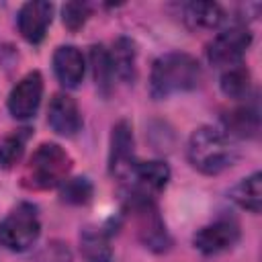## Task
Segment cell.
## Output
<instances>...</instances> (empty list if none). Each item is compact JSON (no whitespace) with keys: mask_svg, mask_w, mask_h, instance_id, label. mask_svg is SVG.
I'll list each match as a JSON object with an SVG mask.
<instances>
[{"mask_svg":"<svg viewBox=\"0 0 262 262\" xmlns=\"http://www.w3.org/2000/svg\"><path fill=\"white\" fill-rule=\"evenodd\" d=\"M201 78L203 70L196 57L182 51H170L160 55L151 66L149 94L162 100L178 92H188L201 84Z\"/></svg>","mask_w":262,"mask_h":262,"instance_id":"obj_1","label":"cell"},{"mask_svg":"<svg viewBox=\"0 0 262 262\" xmlns=\"http://www.w3.org/2000/svg\"><path fill=\"white\" fill-rule=\"evenodd\" d=\"M186 151H188V162L192 164V168L209 176H215L227 170L229 166L235 164L239 156L229 135L209 125L192 131Z\"/></svg>","mask_w":262,"mask_h":262,"instance_id":"obj_2","label":"cell"},{"mask_svg":"<svg viewBox=\"0 0 262 262\" xmlns=\"http://www.w3.org/2000/svg\"><path fill=\"white\" fill-rule=\"evenodd\" d=\"M70 170H72V158L61 145L41 143L29 158V164L23 174V182L25 186L35 190H47L59 186L68 178Z\"/></svg>","mask_w":262,"mask_h":262,"instance_id":"obj_3","label":"cell"},{"mask_svg":"<svg viewBox=\"0 0 262 262\" xmlns=\"http://www.w3.org/2000/svg\"><path fill=\"white\" fill-rule=\"evenodd\" d=\"M41 233L37 207L31 203H18L0 221V246L10 252L29 250Z\"/></svg>","mask_w":262,"mask_h":262,"instance_id":"obj_4","label":"cell"},{"mask_svg":"<svg viewBox=\"0 0 262 262\" xmlns=\"http://www.w3.org/2000/svg\"><path fill=\"white\" fill-rule=\"evenodd\" d=\"M129 207H131V213L135 215V221H137V235L145 244V248H149L154 252L168 250L170 237H168L166 225L162 221V215H160L154 199L131 192Z\"/></svg>","mask_w":262,"mask_h":262,"instance_id":"obj_5","label":"cell"},{"mask_svg":"<svg viewBox=\"0 0 262 262\" xmlns=\"http://www.w3.org/2000/svg\"><path fill=\"white\" fill-rule=\"evenodd\" d=\"M252 45V33L246 25H233L221 31L207 47V59L217 68H233Z\"/></svg>","mask_w":262,"mask_h":262,"instance_id":"obj_6","label":"cell"},{"mask_svg":"<svg viewBox=\"0 0 262 262\" xmlns=\"http://www.w3.org/2000/svg\"><path fill=\"white\" fill-rule=\"evenodd\" d=\"M41 96H43V78L39 72H29L10 90L6 102L8 113L18 121H27L37 115Z\"/></svg>","mask_w":262,"mask_h":262,"instance_id":"obj_7","label":"cell"},{"mask_svg":"<svg viewBox=\"0 0 262 262\" xmlns=\"http://www.w3.org/2000/svg\"><path fill=\"white\" fill-rule=\"evenodd\" d=\"M135 141L133 127L129 121H119L113 127L111 135V151H108V170L119 180H129L131 170L135 166Z\"/></svg>","mask_w":262,"mask_h":262,"instance_id":"obj_8","label":"cell"},{"mask_svg":"<svg viewBox=\"0 0 262 262\" xmlns=\"http://www.w3.org/2000/svg\"><path fill=\"white\" fill-rule=\"evenodd\" d=\"M239 239V225L229 219V217H221L205 227H201L194 237L192 244L199 252L213 256V254H221L229 248H233Z\"/></svg>","mask_w":262,"mask_h":262,"instance_id":"obj_9","label":"cell"},{"mask_svg":"<svg viewBox=\"0 0 262 262\" xmlns=\"http://www.w3.org/2000/svg\"><path fill=\"white\" fill-rule=\"evenodd\" d=\"M53 18V4L45 0H31L18 8L16 27L29 43H41Z\"/></svg>","mask_w":262,"mask_h":262,"instance_id":"obj_10","label":"cell"},{"mask_svg":"<svg viewBox=\"0 0 262 262\" xmlns=\"http://www.w3.org/2000/svg\"><path fill=\"white\" fill-rule=\"evenodd\" d=\"M49 127L61 137H74L82 129V115L76 100L63 92H57L47 108Z\"/></svg>","mask_w":262,"mask_h":262,"instance_id":"obj_11","label":"cell"},{"mask_svg":"<svg viewBox=\"0 0 262 262\" xmlns=\"http://www.w3.org/2000/svg\"><path fill=\"white\" fill-rule=\"evenodd\" d=\"M129 180H133V190L143 196H151L162 192L170 180V168L166 162H135Z\"/></svg>","mask_w":262,"mask_h":262,"instance_id":"obj_12","label":"cell"},{"mask_svg":"<svg viewBox=\"0 0 262 262\" xmlns=\"http://www.w3.org/2000/svg\"><path fill=\"white\" fill-rule=\"evenodd\" d=\"M53 72L61 86L76 88L84 78V55L74 45H61L53 53Z\"/></svg>","mask_w":262,"mask_h":262,"instance_id":"obj_13","label":"cell"},{"mask_svg":"<svg viewBox=\"0 0 262 262\" xmlns=\"http://www.w3.org/2000/svg\"><path fill=\"white\" fill-rule=\"evenodd\" d=\"M184 23L194 31H213L225 20V12L215 2H188L182 6Z\"/></svg>","mask_w":262,"mask_h":262,"instance_id":"obj_14","label":"cell"},{"mask_svg":"<svg viewBox=\"0 0 262 262\" xmlns=\"http://www.w3.org/2000/svg\"><path fill=\"white\" fill-rule=\"evenodd\" d=\"M111 55V63H113V72L117 78H121L123 82H133L137 76V68H135V59H137V51H135V43L129 37H119L113 43V49L108 51Z\"/></svg>","mask_w":262,"mask_h":262,"instance_id":"obj_15","label":"cell"},{"mask_svg":"<svg viewBox=\"0 0 262 262\" xmlns=\"http://www.w3.org/2000/svg\"><path fill=\"white\" fill-rule=\"evenodd\" d=\"M80 254L84 262H113V248L102 229L84 227L80 231Z\"/></svg>","mask_w":262,"mask_h":262,"instance_id":"obj_16","label":"cell"},{"mask_svg":"<svg viewBox=\"0 0 262 262\" xmlns=\"http://www.w3.org/2000/svg\"><path fill=\"white\" fill-rule=\"evenodd\" d=\"M229 196L242 209H246L250 213H260V205H262V174L254 172V174L242 178L231 188Z\"/></svg>","mask_w":262,"mask_h":262,"instance_id":"obj_17","label":"cell"},{"mask_svg":"<svg viewBox=\"0 0 262 262\" xmlns=\"http://www.w3.org/2000/svg\"><path fill=\"white\" fill-rule=\"evenodd\" d=\"M227 135L235 137H256L260 129V117L254 106H237L223 117Z\"/></svg>","mask_w":262,"mask_h":262,"instance_id":"obj_18","label":"cell"},{"mask_svg":"<svg viewBox=\"0 0 262 262\" xmlns=\"http://www.w3.org/2000/svg\"><path fill=\"white\" fill-rule=\"evenodd\" d=\"M90 63H92V74H94L98 92L102 96H108V92L113 88V76H115L108 49H104V45H92L90 47Z\"/></svg>","mask_w":262,"mask_h":262,"instance_id":"obj_19","label":"cell"},{"mask_svg":"<svg viewBox=\"0 0 262 262\" xmlns=\"http://www.w3.org/2000/svg\"><path fill=\"white\" fill-rule=\"evenodd\" d=\"M29 137H31V129H18V131L8 133L0 141V168L10 170L14 164L20 162Z\"/></svg>","mask_w":262,"mask_h":262,"instance_id":"obj_20","label":"cell"},{"mask_svg":"<svg viewBox=\"0 0 262 262\" xmlns=\"http://www.w3.org/2000/svg\"><path fill=\"white\" fill-rule=\"evenodd\" d=\"M221 90L227 98H233V100H239V98H246L250 94V72L237 63L233 68H227L223 74H221Z\"/></svg>","mask_w":262,"mask_h":262,"instance_id":"obj_21","label":"cell"},{"mask_svg":"<svg viewBox=\"0 0 262 262\" xmlns=\"http://www.w3.org/2000/svg\"><path fill=\"white\" fill-rule=\"evenodd\" d=\"M92 182L84 176H76V178H66L59 184V199L68 205H86L92 199Z\"/></svg>","mask_w":262,"mask_h":262,"instance_id":"obj_22","label":"cell"},{"mask_svg":"<svg viewBox=\"0 0 262 262\" xmlns=\"http://www.w3.org/2000/svg\"><path fill=\"white\" fill-rule=\"evenodd\" d=\"M90 16V6L86 2H68L63 4L61 8V18H63V25L66 29L70 31H78L84 27V23L88 20Z\"/></svg>","mask_w":262,"mask_h":262,"instance_id":"obj_23","label":"cell"}]
</instances>
